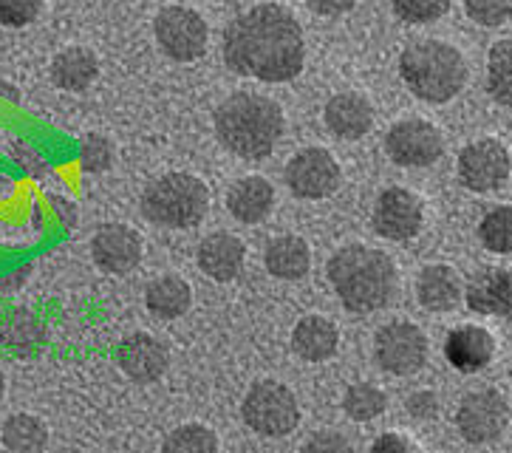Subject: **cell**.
<instances>
[{
    "instance_id": "6da1fadb",
    "label": "cell",
    "mask_w": 512,
    "mask_h": 453,
    "mask_svg": "<svg viewBox=\"0 0 512 453\" xmlns=\"http://www.w3.org/2000/svg\"><path fill=\"white\" fill-rule=\"evenodd\" d=\"M227 66L261 83H289L306 63L298 17L281 3H261L238 15L224 32Z\"/></svg>"
},
{
    "instance_id": "7a4b0ae2",
    "label": "cell",
    "mask_w": 512,
    "mask_h": 453,
    "mask_svg": "<svg viewBox=\"0 0 512 453\" xmlns=\"http://www.w3.org/2000/svg\"><path fill=\"white\" fill-rule=\"evenodd\" d=\"M215 136L238 159L261 162L281 142L286 119L272 97L255 91H235L215 108Z\"/></svg>"
},
{
    "instance_id": "3957f363",
    "label": "cell",
    "mask_w": 512,
    "mask_h": 453,
    "mask_svg": "<svg viewBox=\"0 0 512 453\" xmlns=\"http://www.w3.org/2000/svg\"><path fill=\"white\" fill-rule=\"evenodd\" d=\"M329 281L340 303L354 315L385 309L397 295V264L388 252L368 244H348L329 258Z\"/></svg>"
},
{
    "instance_id": "277c9868",
    "label": "cell",
    "mask_w": 512,
    "mask_h": 453,
    "mask_svg": "<svg viewBox=\"0 0 512 453\" xmlns=\"http://www.w3.org/2000/svg\"><path fill=\"white\" fill-rule=\"evenodd\" d=\"M399 74L413 97L442 105L467 85V60L445 40H416L399 57Z\"/></svg>"
},
{
    "instance_id": "5b68a950",
    "label": "cell",
    "mask_w": 512,
    "mask_h": 453,
    "mask_svg": "<svg viewBox=\"0 0 512 453\" xmlns=\"http://www.w3.org/2000/svg\"><path fill=\"white\" fill-rule=\"evenodd\" d=\"M210 187L193 173L173 170L153 179L142 193V213L145 219L167 227V230H190L199 227L210 213Z\"/></svg>"
},
{
    "instance_id": "8992f818",
    "label": "cell",
    "mask_w": 512,
    "mask_h": 453,
    "mask_svg": "<svg viewBox=\"0 0 512 453\" xmlns=\"http://www.w3.org/2000/svg\"><path fill=\"white\" fill-rule=\"evenodd\" d=\"M241 417L255 434L269 439L289 437L300 425V403L295 391L278 380H261L249 388Z\"/></svg>"
},
{
    "instance_id": "52a82bcc",
    "label": "cell",
    "mask_w": 512,
    "mask_h": 453,
    "mask_svg": "<svg viewBox=\"0 0 512 453\" xmlns=\"http://www.w3.org/2000/svg\"><path fill=\"white\" fill-rule=\"evenodd\" d=\"M153 34L159 49L176 63H193L210 46V26L190 6H165L153 20Z\"/></svg>"
},
{
    "instance_id": "ba28073f",
    "label": "cell",
    "mask_w": 512,
    "mask_h": 453,
    "mask_svg": "<svg viewBox=\"0 0 512 453\" xmlns=\"http://www.w3.org/2000/svg\"><path fill=\"white\" fill-rule=\"evenodd\" d=\"M428 335L411 320H391L374 335V357L382 371L394 377H411L428 363Z\"/></svg>"
},
{
    "instance_id": "9c48e42d",
    "label": "cell",
    "mask_w": 512,
    "mask_h": 453,
    "mask_svg": "<svg viewBox=\"0 0 512 453\" xmlns=\"http://www.w3.org/2000/svg\"><path fill=\"white\" fill-rule=\"evenodd\" d=\"M459 182L473 193H493L510 182L512 156L510 148L496 136H481L476 142L464 145L459 153Z\"/></svg>"
},
{
    "instance_id": "30bf717a",
    "label": "cell",
    "mask_w": 512,
    "mask_h": 453,
    "mask_svg": "<svg viewBox=\"0 0 512 453\" xmlns=\"http://www.w3.org/2000/svg\"><path fill=\"white\" fill-rule=\"evenodd\" d=\"M385 153L399 168H428L442 159L445 136L428 119H399L385 134Z\"/></svg>"
},
{
    "instance_id": "8fae6325",
    "label": "cell",
    "mask_w": 512,
    "mask_h": 453,
    "mask_svg": "<svg viewBox=\"0 0 512 453\" xmlns=\"http://www.w3.org/2000/svg\"><path fill=\"white\" fill-rule=\"evenodd\" d=\"M510 425V405L496 388L470 391L456 408V428L470 445L496 442Z\"/></svg>"
},
{
    "instance_id": "7c38bea8",
    "label": "cell",
    "mask_w": 512,
    "mask_h": 453,
    "mask_svg": "<svg viewBox=\"0 0 512 453\" xmlns=\"http://www.w3.org/2000/svg\"><path fill=\"white\" fill-rule=\"evenodd\" d=\"M340 179V165L326 148H303L286 165V185L306 202L329 199L331 193H337Z\"/></svg>"
},
{
    "instance_id": "4fadbf2b",
    "label": "cell",
    "mask_w": 512,
    "mask_h": 453,
    "mask_svg": "<svg viewBox=\"0 0 512 453\" xmlns=\"http://www.w3.org/2000/svg\"><path fill=\"white\" fill-rule=\"evenodd\" d=\"M371 224L388 241H411L425 227V204L408 187H388L374 204Z\"/></svg>"
},
{
    "instance_id": "5bb4252c",
    "label": "cell",
    "mask_w": 512,
    "mask_h": 453,
    "mask_svg": "<svg viewBox=\"0 0 512 453\" xmlns=\"http://www.w3.org/2000/svg\"><path fill=\"white\" fill-rule=\"evenodd\" d=\"M91 258L108 275H128L145 258V241L128 224H102L91 238Z\"/></svg>"
},
{
    "instance_id": "9a60e30c",
    "label": "cell",
    "mask_w": 512,
    "mask_h": 453,
    "mask_svg": "<svg viewBox=\"0 0 512 453\" xmlns=\"http://www.w3.org/2000/svg\"><path fill=\"white\" fill-rule=\"evenodd\" d=\"M116 363L133 383L150 386L165 377L167 366H170V352L159 337L148 335V332H133L119 343Z\"/></svg>"
},
{
    "instance_id": "2e32d148",
    "label": "cell",
    "mask_w": 512,
    "mask_h": 453,
    "mask_svg": "<svg viewBox=\"0 0 512 453\" xmlns=\"http://www.w3.org/2000/svg\"><path fill=\"white\" fill-rule=\"evenodd\" d=\"M464 303L481 318L512 320V272L501 267L479 269L464 286Z\"/></svg>"
},
{
    "instance_id": "e0dca14e",
    "label": "cell",
    "mask_w": 512,
    "mask_h": 453,
    "mask_svg": "<svg viewBox=\"0 0 512 453\" xmlns=\"http://www.w3.org/2000/svg\"><path fill=\"white\" fill-rule=\"evenodd\" d=\"M196 261H199V269L210 281L230 284V281H235L244 272L247 244L235 233L218 230V233H210L207 238H201L199 250H196Z\"/></svg>"
},
{
    "instance_id": "ac0fdd59",
    "label": "cell",
    "mask_w": 512,
    "mask_h": 453,
    "mask_svg": "<svg viewBox=\"0 0 512 453\" xmlns=\"http://www.w3.org/2000/svg\"><path fill=\"white\" fill-rule=\"evenodd\" d=\"M445 357L447 363L462 374L484 371L496 357V337L490 329L476 326V323L456 326L445 340Z\"/></svg>"
},
{
    "instance_id": "d6986e66",
    "label": "cell",
    "mask_w": 512,
    "mask_h": 453,
    "mask_svg": "<svg viewBox=\"0 0 512 453\" xmlns=\"http://www.w3.org/2000/svg\"><path fill=\"white\" fill-rule=\"evenodd\" d=\"M323 122L331 134L346 142H357L368 136V131L374 128V105L368 102V97L357 94V91H340L334 94L326 108H323Z\"/></svg>"
},
{
    "instance_id": "ffe728a7",
    "label": "cell",
    "mask_w": 512,
    "mask_h": 453,
    "mask_svg": "<svg viewBox=\"0 0 512 453\" xmlns=\"http://www.w3.org/2000/svg\"><path fill=\"white\" fill-rule=\"evenodd\" d=\"M340 349V329L326 315H306L292 329V352L303 363H326Z\"/></svg>"
},
{
    "instance_id": "44dd1931",
    "label": "cell",
    "mask_w": 512,
    "mask_h": 453,
    "mask_svg": "<svg viewBox=\"0 0 512 453\" xmlns=\"http://www.w3.org/2000/svg\"><path fill=\"white\" fill-rule=\"evenodd\" d=\"M275 207V187L264 176H241L227 190V210L241 224H261Z\"/></svg>"
},
{
    "instance_id": "7402d4cb",
    "label": "cell",
    "mask_w": 512,
    "mask_h": 453,
    "mask_svg": "<svg viewBox=\"0 0 512 453\" xmlns=\"http://www.w3.org/2000/svg\"><path fill=\"white\" fill-rule=\"evenodd\" d=\"M416 298L428 312H453L464 301V284L450 264H430L416 278Z\"/></svg>"
},
{
    "instance_id": "603a6c76",
    "label": "cell",
    "mask_w": 512,
    "mask_h": 453,
    "mask_svg": "<svg viewBox=\"0 0 512 453\" xmlns=\"http://www.w3.org/2000/svg\"><path fill=\"white\" fill-rule=\"evenodd\" d=\"M51 83L60 91H71L80 94L85 88H91L94 80L100 77V60L97 54L85 46H68V49L57 51L51 60Z\"/></svg>"
},
{
    "instance_id": "cb8c5ba5",
    "label": "cell",
    "mask_w": 512,
    "mask_h": 453,
    "mask_svg": "<svg viewBox=\"0 0 512 453\" xmlns=\"http://www.w3.org/2000/svg\"><path fill=\"white\" fill-rule=\"evenodd\" d=\"M264 264L281 281H300L312 269V250L300 235H278L266 244Z\"/></svg>"
},
{
    "instance_id": "d4e9b609",
    "label": "cell",
    "mask_w": 512,
    "mask_h": 453,
    "mask_svg": "<svg viewBox=\"0 0 512 453\" xmlns=\"http://www.w3.org/2000/svg\"><path fill=\"white\" fill-rule=\"evenodd\" d=\"M145 306L150 315L162 320H179L190 312L193 306V289L184 281L182 275H159L153 278L145 289Z\"/></svg>"
},
{
    "instance_id": "484cf974",
    "label": "cell",
    "mask_w": 512,
    "mask_h": 453,
    "mask_svg": "<svg viewBox=\"0 0 512 453\" xmlns=\"http://www.w3.org/2000/svg\"><path fill=\"white\" fill-rule=\"evenodd\" d=\"M46 343V326L29 309H12L0 320V346L17 357H32Z\"/></svg>"
},
{
    "instance_id": "4316f807",
    "label": "cell",
    "mask_w": 512,
    "mask_h": 453,
    "mask_svg": "<svg viewBox=\"0 0 512 453\" xmlns=\"http://www.w3.org/2000/svg\"><path fill=\"white\" fill-rule=\"evenodd\" d=\"M0 442L9 453H46L49 428L34 414H12L0 425Z\"/></svg>"
},
{
    "instance_id": "83f0119b",
    "label": "cell",
    "mask_w": 512,
    "mask_h": 453,
    "mask_svg": "<svg viewBox=\"0 0 512 453\" xmlns=\"http://www.w3.org/2000/svg\"><path fill=\"white\" fill-rule=\"evenodd\" d=\"M487 88L493 100L512 108V37L498 40L487 57Z\"/></svg>"
},
{
    "instance_id": "f1b7e54d",
    "label": "cell",
    "mask_w": 512,
    "mask_h": 453,
    "mask_svg": "<svg viewBox=\"0 0 512 453\" xmlns=\"http://www.w3.org/2000/svg\"><path fill=\"white\" fill-rule=\"evenodd\" d=\"M385 408H388V394L374 383H354L343 394V411L348 420L374 422L385 414Z\"/></svg>"
},
{
    "instance_id": "f546056e",
    "label": "cell",
    "mask_w": 512,
    "mask_h": 453,
    "mask_svg": "<svg viewBox=\"0 0 512 453\" xmlns=\"http://www.w3.org/2000/svg\"><path fill=\"white\" fill-rule=\"evenodd\" d=\"M162 453H218V434L204 422H187L167 434Z\"/></svg>"
},
{
    "instance_id": "4dcf8cb0",
    "label": "cell",
    "mask_w": 512,
    "mask_h": 453,
    "mask_svg": "<svg viewBox=\"0 0 512 453\" xmlns=\"http://www.w3.org/2000/svg\"><path fill=\"white\" fill-rule=\"evenodd\" d=\"M479 241L484 250L512 255V204H498L481 219Z\"/></svg>"
},
{
    "instance_id": "1f68e13d",
    "label": "cell",
    "mask_w": 512,
    "mask_h": 453,
    "mask_svg": "<svg viewBox=\"0 0 512 453\" xmlns=\"http://www.w3.org/2000/svg\"><path fill=\"white\" fill-rule=\"evenodd\" d=\"M116 148L108 136L102 134H85L80 142V168L85 173H105L114 165Z\"/></svg>"
},
{
    "instance_id": "d6a6232c",
    "label": "cell",
    "mask_w": 512,
    "mask_h": 453,
    "mask_svg": "<svg viewBox=\"0 0 512 453\" xmlns=\"http://www.w3.org/2000/svg\"><path fill=\"white\" fill-rule=\"evenodd\" d=\"M391 6H394V15L402 23L425 26V23H433V20L447 15L450 0H391Z\"/></svg>"
},
{
    "instance_id": "836d02e7",
    "label": "cell",
    "mask_w": 512,
    "mask_h": 453,
    "mask_svg": "<svg viewBox=\"0 0 512 453\" xmlns=\"http://www.w3.org/2000/svg\"><path fill=\"white\" fill-rule=\"evenodd\" d=\"M464 12L479 26L496 29L512 17V0H464Z\"/></svg>"
},
{
    "instance_id": "e575fe53",
    "label": "cell",
    "mask_w": 512,
    "mask_h": 453,
    "mask_svg": "<svg viewBox=\"0 0 512 453\" xmlns=\"http://www.w3.org/2000/svg\"><path fill=\"white\" fill-rule=\"evenodd\" d=\"M46 0H0V26L23 29L43 12Z\"/></svg>"
},
{
    "instance_id": "d590c367",
    "label": "cell",
    "mask_w": 512,
    "mask_h": 453,
    "mask_svg": "<svg viewBox=\"0 0 512 453\" xmlns=\"http://www.w3.org/2000/svg\"><path fill=\"white\" fill-rule=\"evenodd\" d=\"M300 453H354V448H351L346 434L326 428V431H317L314 437H309V442L300 448Z\"/></svg>"
},
{
    "instance_id": "8d00e7d4",
    "label": "cell",
    "mask_w": 512,
    "mask_h": 453,
    "mask_svg": "<svg viewBox=\"0 0 512 453\" xmlns=\"http://www.w3.org/2000/svg\"><path fill=\"white\" fill-rule=\"evenodd\" d=\"M405 411L416 420H433L439 417V397L433 391H413L405 400Z\"/></svg>"
},
{
    "instance_id": "74e56055",
    "label": "cell",
    "mask_w": 512,
    "mask_h": 453,
    "mask_svg": "<svg viewBox=\"0 0 512 453\" xmlns=\"http://www.w3.org/2000/svg\"><path fill=\"white\" fill-rule=\"evenodd\" d=\"M368 453H422V448L411 437H405L399 431H388V434L374 439V445H371Z\"/></svg>"
},
{
    "instance_id": "f35d334b",
    "label": "cell",
    "mask_w": 512,
    "mask_h": 453,
    "mask_svg": "<svg viewBox=\"0 0 512 453\" xmlns=\"http://www.w3.org/2000/svg\"><path fill=\"white\" fill-rule=\"evenodd\" d=\"M306 6L320 17H340L357 6V0H306Z\"/></svg>"
},
{
    "instance_id": "ab89813d",
    "label": "cell",
    "mask_w": 512,
    "mask_h": 453,
    "mask_svg": "<svg viewBox=\"0 0 512 453\" xmlns=\"http://www.w3.org/2000/svg\"><path fill=\"white\" fill-rule=\"evenodd\" d=\"M0 100H9V102H17V100H20V94H17L15 85L6 83L3 77H0Z\"/></svg>"
},
{
    "instance_id": "60d3db41",
    "label": "cell",
    "mask_w": 512,
    "mask_h": 453,
    "mask_svg": "<svg viewBox=\"0 0 512 453\" xmlns=\"http://www.w3.org/2000/svg\"><path fill=\"white\" fill-rule=\"evenodd\" d=\"M3 394H6V374L0 369V400H3Z\"/></svg>"
},
{
    "instance_id": "b9f144b4",
    "label": "cell",
    "mask_w": 512,
    "mask_h": 453,
    "mask_svg": "<svg viewBox=\"0 0 512 453\" xmlns=\"http://www.w3.org/2000/svg\"><path fill=\"white\" fill-rule=\"evenodd\" d=\"M510 377H512V369H510Z\"/></svg>"
}]
</instances>
